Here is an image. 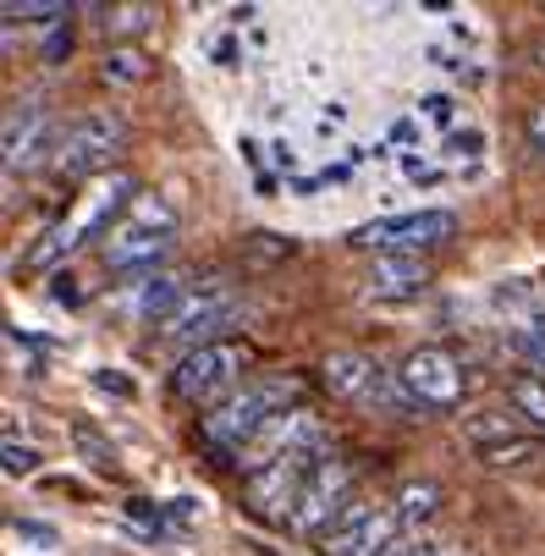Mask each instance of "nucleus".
Listing matches in <instances>:
<instances>
[{
  "mask_svg": "<svg viewBox=\"0 0 545 556\" xmlns=\"http://www.w3.org/2000/svg\"><path fill=\"white\" fill-rule=\"evenodd\" d=\"M17 17H34V23H61L66 17V7H55V0H28V7H17V0H12V7H7V23H17Z\"/></svg>",
  "mask_w": 545,
  "mask_h": 556,
  "instance_id": "obj_21",
  "label": "nucleus"
},
{
  "mask_svg": "<svg viewBox=\"0 0 545 556\" xmlns=\"http://www.w3.org/2000/svg\"><path fill=\"white\" fill-rule=\"evenodd\" d=\"M435 502H441V491H435L430 480H419V485H403V491H397V507H392V513H397V523L414 534L424 518H435Z\"/></svg>",
  "mask_w": 545,
  "mask_h": 556,
  "instance_id": "obj_20",
  "label": "nucleus"
},
{
  "mask_svg": "<svg viewBox=\"0 0 545 556\" xmlns=\"http://www.w3.org/2000/svg\"><path fill=\"white\" fill-rule=\"evenodd\" d=\"M122 143H127V122L122 116H111V111H94V116H77V122H66L61 132H55V172L61 177H100L116 154H122Z\"/></svg>",
  "mask_w": 545,
  "mask_h": 556,
  "instance_id": "obj_4",
  "label": "nucleus"
},
{
  "mask_svg": "<svg viewBox=\"0 0 545 556\" xmlns=\"http://www.w3.org/2000/svg\"><path fill=\"white\" fill-rule=\"evenodd\" d=\"M529 143L545 154V105H534V111H529Z\"/></svg>",
  "mask_w": 545,
  "mask_h": 556,
  "instance_id": "obj_28",
  "label": "nucleus"
},
{
  "mask_svg": "<svg viewBox=\"0 0 545 556\" xmlns=\"http://www.w3.org/2000/svg\"><path fill=\"white\" fill-rule=\"evenodd\" d=\"M182 303H188V298H182V276H172V270L138 281V292H132V314H138V320H161V326L172 320Z\"/></svg>",
  "mask_w": 545,
  "mask_h": 556,
  "instance_id": "obj_15",
  "label": "nucleus"
},
{
  "mask_svg": "<svg viewBox=\"0 0 545 556\" xmlns=\"http://www.w3.org/2000/svg\"><path fill=\"white\" fill-rule=\"evenodd\" d=\"M326 457H331V441H308V446L276 457L270 468L249 473V485H243L249 513H259V518H270V523H287L292 507H297V496H303V485L315 480V468H320Z\"/></svg>",
  "mask_w": 545,
  "mask_h": 556,
  "instance_id": "obj_3",
  "label": "nucleus"
},
{
  "mask_svg": "<svg viewBox=\"0 0 545 556\" xmlns=\"http://www.w3.org/2000/svg\"><path fill=\"white\" fill-rule=\"evenodd\" d=\"M462 435L474 441V452H491V446H502V441L529 435V425H523L518 414H469V419H462Z\"/></svg>",
  "mask_w": 545,
  "mask_h": 556,
  "instance_id": "obj_16",
  "label": "nucleus"
},
{
  "mask_svg": "<svg viewBox=\"0 0 545 556\" xmlns=\"http://www.w3.org/2000/svg\"><path fill=\"white\" fill-rule=\"evenodd\" d=\"M457 237V215L452 210H419V215H397V220H369L358 226L347 243L353 249H375V254H424Z\"/></svg>",
  "mask_w": 545,
  "mask_h": 556,
  "instance_id": "obj_7",
  "label": "nucleus"
},
{
  "mask_svg": "<svg viewBox=\"0 0 545 556\" xmlns=\"http://www.w3.org/2000/svg\"><path fill=\"white\" fill-rule=\"evenodd\" d=\"M149 23H154V7H122V12L105 17L111 34H138V28H149Z\"/></svg>",
  "mask_w": 545,
  "mask_h": 556,
  "instance_id": "obj_23",
  "label": "nucleus"
},
{
  "mask_svg": "<svg viewBox=\"0 0 545 556\" xmlns=\"http://www.w3.org/2000/svg\"><path fill=\"white\" fill-rule=\"evenodd\" d=\"M308 441H326V430H320V419L308 414V408H292V414H281V419H270V425L259 430V441L238 457V468H243V473H259V468H270L276 457H287V452H297V446H308Z\"/></svg>",
  "mask_w": 545,
  "mask_h": 556,
  "instance_id": "obj_13",
  "label": "nucleus"
},
{
  "mask_svg": "<svg viewBox=\"0 0 545 556\" xmlns=\"http://www.w3.org/2000/svg\"><path fill=\"white\" fill-rule=\"evenodd\" d=\"M485 457V468H540L545 463V435H518V441H502V446H491V452H480Z\"/></svg>",
  "mask_w": 545,
  "mask_h": 556,
  "instance_id": "obj_17",
  "label": "nucleus"
},
{
  "mask_svg": "<svg viewBox=\"0 0 545 556\" xmlns=\"http://www.w3.org/2000/svg\"><path fill=\"white\" fill-rule=\"evenodd\" d=\"M0 452H7V473H34V468H39V452H34V446H17V441H7Z\"/></svg>",
  "mask_w": 545,
  "mask_h": 556,
  "instance_id": "obj_24",
  "label": "nucleus"
},
{
  "mask_svg": "<svg viewBox=\"0 0 545 556\" xmlns=\"http://www.w3.org/2000/svg\"><path fill=\"white\" fill-rule=\"evenodd\" d=\"M424 111H430L435 122H452V100H446V94H430V100H424Z\"/></svg>",
  "mask_w": 545,
  "mask_h": 556,
  "instance_id": "obj_29",
  "label": "nucleus"
},
{
  "mask_svg": "<svg viewBox=\"0 0 545 556\" xmlns=\"http://www.w3.org/2000/svg\"><path fill=\"white\" fill-rule=\"evenodd\" d=\"M430 287V265L419 254H380L364 276V292L380 298V303H392V298H419Z\"/></svg>",
  "mask_w": 545,
  "mask_h": 556,
  "instance_id": "obj_14",
  "label": "nucleus"
},
{
  "mask_svg": "<svg viewBox=\"0 0 545 556\" xmlns=\"http://www.w3.org/2000/svg\"><path fill=\"white\" fill-rule=\"evenodd\" d=\"M72 441H77V452H84L94 468H116V446H111V441H100L94 430H77Z\"/></svg>",
  "mask_w": 545,
  "mask_h": 556,
  "instance_id": "obj_22",
  "label": "nucleus"
},
{
  "mask_svg": "<svg viewBox=\"0 0 545 556\" xmlns=\"http://www.w3.org/2000/svg\"><path fill=\"white\" fill-rule=\"evenodd\" d=\"M172 210L166 204H138V215L127 220V226H116L111 231V243H105V265L116 270V276H132V270H149L154 260H166V249H172Z\"/></svg>",
  "mask_w": 545,
  "mask_h": 556,
  "instance_id": "obj_8",
  "label": "nucleus"
},
{
  "mask_svg": "<svg viewBox=\"0 0 545 556\" xmlns=\"http://www.w3.org/2000/svg\"><path fill=\"white\" fill-rule=\"evenodd\" d=\"M243 364H249V348L226 337V342H210V348L188 353V358L177 364L172 386H177L182 403H199V408L210 403V408H220L226 396H231V386H238Z\"/></svg>",
  "mask_w": 545,
  "mask_h": 556,
  "instance_id": "obj_5",
  "label": "nucleus"
},
{
  "mask_svg": "<svg viewBox=\"0 0 545 556\" xmlns=\"http://www.w3.org/2000/svg\"><path fill=\"white\" fill-rule=\"evenodd\" d=\"M518 353L540 369V380H545V337H518Z\"/></svg>",
  "mask_w": 545,
  "mask_h": 556,
  "instance_id": "obj_26",
  "label": "nucleus"
},
{
  "mask_svg": "<svg viewBox=\"0 0 545 556\" xmlns=\"http://www.w3.org/2000/svg\"><path fill=\"white\" fill-rule=\"evenodd\" d=\"M347 502H353V468L331 452V457L315 468V480L303 485V496H297L287 529H292V534H326V529L342 518Z\"/></svg>",
  "mask_w": 545,
  "mask_h": 556,
  "instance_id": "obj_10",
  "label": "nucleus"
},
{
  "mask_svg": "<svg viewBox=\"0 0 545 556\" xmlns=\"http://www.w3.org/2000/svg\"><path fill=\"white\" fill-rule=\"evenodd\" d=\"M403 391L414 396V408H457L462 391H469V375L446 348H414L397 369Z\"/></svg>",
  "mask_w": 545,
  "mask_h": 556,
  "instance_id": "obj_9",
  "label": "nucleus"
},
{
  "mask_svg": "<svg viewBox=\"0 0 545 556\" xmlns=\"http://www.w3.org/2000/svg\"><path fill=\"white\" fill-rule=\"evenodd\" d=\"M94 380H100V386H105V391H116V396H132V386H127V380H122V375H94Z\"/></svg>",
  "mask_w": 545,
  "mask_h": 556,
  "instance_id": "obj_30",
  "label": "nucleus"
},
{
  "mask_svg": "<svg viewBox=\"0 0 545 556\" xmlns=\"http://www.w3.org/2000/svg\"><path fill=\"white\" fill-rule=\"evenodd\" d=\"M297 396H303V386L292 375H270V380H254L243 391H231L220 408L204 414V446H215L220 457H243L270 419L303 408Z\"/></svg>",
  "mask_w": 545,
  "mask_h": 556,
  "instance_id": "obj_1",
  "label": "nucleus"
},
{
  "mask_svg": "<svg viewBox=\"0 0 545 556\" xmlns=\"http://www.w3.org/2000/svg\"><path fill=\"white\" fill-rule=\"evenodd\" d=\"M238 298H231L226 287H215V292H199V298H188L172 320H166V337L172 342H182L188 353H199V348H210V342H226V331L238 326Z\"/></svg>",
  "mask_w": 545,
  "mask_h": 556,
  "instance_id": "obj_11",
  "label": "nucleus"
},
{
  "mask_svg": "<svg viewBox=\"0 0 545 556\" xmlns=\"http://www.w3.org/2000/svg\"><path fill=\"white\" fill-rule=\"evenodd\" d=\"M326 386H331V396H342V403H353L364 414H414V396L403 391L397 369L375 364L369 353H331Z\"/></svg>",
  "mask_w": 545,
  "mask_h": 556,
  "instance_id": "obj_2",
  "label": "nucleus"
},
{
  "mask_svg": "<svg viewBox=\"0 0 545 556\" xmlns=\"http://www.w3.org/2000/svg\"><path fill=\"white\" fill-rule=\"evenodd\" d=\"M0 149H7V172H28V166L45 161V149H50V105L39 94L12 100L7 127H0Z\"/></svg>",
  "mask_w": 545,
  "mask_h": 556,
  "instance_id": "obj_12",
  "label": "nucleus"
},
{
  "mask_svg": "<svg viewBox=\"0 0 545 556\" xmlns=\"http://www.w3.org/2000/svg\"><path fill=\"white\" fill-rule=\"evenodd\" d=\"M403 540H408V529L397 523L392 507L375 513L369 502L353 496V502L342 507V518L320 534V551H326V556H392Z\"/></svg>",
  "mask_w": 545,
  "mask_h": 556,
  "instance_id": "obj_6",
  "label": "nucleus"
},
{
  "mask_svg": "<svg viewBox=\"0 0 545 556\" xmlns=\"http://www.w3.org/2000/svg\"><path fill=\"white\" fill-rule=\"evenodd\" d=\"M507 396H512L518 419H523L534 435H545V380H540V375H518V380L507 386Z\"/></svg>",
  "mask_w": 545,
  "mask_h": 556,
  "instance_id": "obj_19",
  "label": "nucleus"
},
{
  "mask_svg": "<svg viewBox=\"0 0 545 556\" xmlns=\"http://www.w3.org/2000/svg\"><path fill=\"white\" fill-rule=\"evenodd\" d=\"M100 77H105V84H116V89H132V84H143V77H149V61H143L138 45H116V50H105Z\"/></svg>",
  "mask_w": 545,
  "mask_h": 556,
  "instance_id": "obj_18",
  "label": "nucleus"
},
{
  "mask_svg": "<svg viewBox=\"0 0 545 556\" xmlns=\"http://www.w3.org/2000/svg\"><path fill=\"white\" fill-rule=\"evenodd\" d=\"M408 556H462V551L446 545V540H419V534H414V551H408Z\"/></svg>",
  "mask_w": 545,
  "mask_h": 556,
  "instance_id": "obj_27",
  "label": "nucleus"
},
{
  "mask_svg": "<svg viewBox=\"0 0 545 556\" xmlns=\"http://www.w3.org/2000/svg\"><path fill=\"white\" fill-rule=\"evenodd\" d=\"M66 50H72V28H66V23H55V28L45 34V61L55 66V61H66Z\"/></svg>",
  "mask_w": 545,
  "mask_h": 556,
  "instance_id": "obj_25",
  "label": "nucleus"
}]
</instances>
